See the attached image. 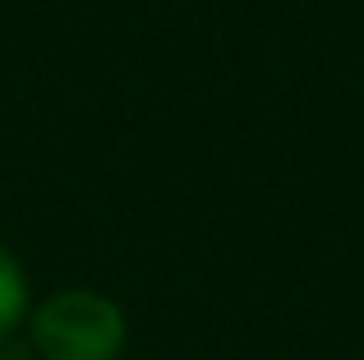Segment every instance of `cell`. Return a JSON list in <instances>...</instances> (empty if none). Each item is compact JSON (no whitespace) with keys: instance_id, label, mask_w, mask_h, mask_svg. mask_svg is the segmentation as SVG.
Here are the masks:
<instances>
[{"instance_id":"cell-1","label":"cell","mask_w":364,"mask_h":360,"mask_svg":"<svg viewBox=\"0 0 364 360\" xmlns=\"http://www.w3.org/2000/svg\"><path fill=\"white\" fill-rule=\"evenodd\" d=\"M124 309L88 287L46 296L28 324V342L42 360H116L124 351Z\"/></svg>"},{"instance_id":"cell-3","label":"cell","mask_w":364,"mask_h":360,"mask_svg":"<svg viewBox=\"0 0 364 360\" xmlns=\"http://www.w3.org/2000/svg\"><path fill=\"white\" fill-rule=\"evenodd\" d=\"M37 351H33V342H18L14 333H5L0 337V360H33Z\"/></svg>"},{"instance_id":"cell-2","label":"cell","mask_w":364,"mask_h":360,"mask_svg":"<svg viewBox=\"0 0 364 360\" xmlns=\"http://www.w3.org/2000/svg\"><path fill=\"white\" fill-rule=\"evenodd\" d=\"M23 309H28V277L18 259L0 245V337L23 324Z\"/></svg>"}]
</instances>
